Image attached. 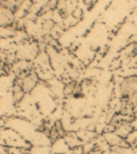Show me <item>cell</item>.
<instances>
[{
    "instance_id": "cell-1",
    "label": "cell",
    "mask_w": 137,
    "mask_h": 154,
    "mask_svg": "<svg viewBox=\"0 0 137 154\" xmlns=\"http://www.w3.org/2000/svg\"><path fill=\"white\" fill-rule=\"evenodd\" d=\"M120 94L123 103L128 108L137 106V75L130 76L121 82Z\"/></svg>"
},
{
    "instance_id": "cell-2",
    "label": "cell",
    "mask_w": 137,
    "mask_h": 154,
    "mask_svg": "<svg viewBox=\"0 0 137 154\" xmlns=\"http://www.w3.org/2000/svg\"><path fill=\"white\" fill-rule=\"evenodd\" d=\"M14 19V11L7 7H1V26H11Z\"/></svg>"
}]
</instances>
